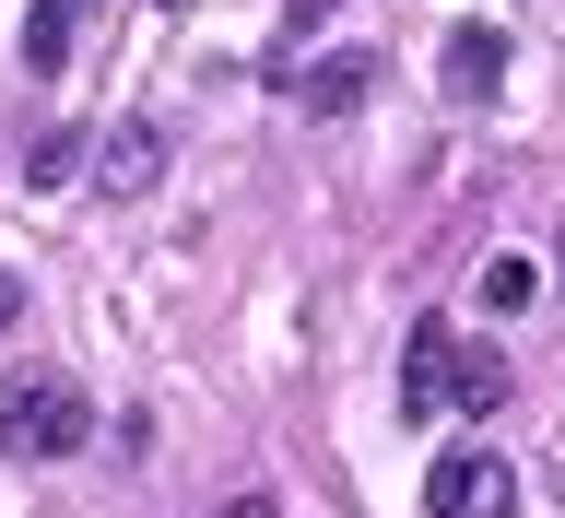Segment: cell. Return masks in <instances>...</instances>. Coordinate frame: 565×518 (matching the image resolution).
<instances>
[{
	"mask_svg": "<svg viewBox=\"0 0 565 518\" xmlns=\"http://www.w3.org/2000/svg\"><path fill=\"white\" fill-rule=\"evenodd\" d=\"M71 24H83V0H24V71H60Z\"/></svg>",
	"mask_w": 565,
	"mask_h": 518,
	"instance_id": "ba28073f",
	"label": "cell"
},
{
	"mask_svg": "<svg viewBox=\"0 0 565 518\" xmlns=\"http://www.w3.org/2000/svg\"><path fill=\"white\" fill-rule=\"evenodd\" d=\"M507 507H519V472L494 448H448L424 472V518H507Z\"/></svg>",
	"mask_w": 565,
	"mask_h": 518,
	"instance_id": "7a4b0ae2",
	"label": "cell"
},
{
	"mask_svg": "<svg viewBox=\"0 0 565 518\" xmlns=\"http://www.w3.org/2000/svg\"><path fill=\"white\" fill-rule=\"evenodd\" d=\"M224 518H271V495H236V507H224Z\"/></svg>",
	"mask_w": 565,
	"mask_h": 518,
	"instance_id": "7c38bea8",
	"label": "cell"
},
{
	"mask_svg": "<svg viewBox=\"0 0 565 518\" xmlns=\"http://www.w3.org/2000/svg\"><path fill=\"white\" fill-rule=\"evenodd\" d=\"M153 177H166V130H153V118H118V130L95 141V189L106 201H141Z\"/></svg>",
	"mask_w": 565,
	"mask_h": 518,
	"instance_id": "277c9868",
	"label": "cell"
},
{
	"mask_svg": "<svg viewBox=\"0 0 565 518\" xmlns=\"http://www.w3.org/2000/svg\"><path fill=\"white\" fill-rule=\"evenodd\" d=\"M365 95H377V60H365V47H330V60L295 71V106H307V118H353Z\"/></svg>",
	"mask_w": 565,
	"mask_h": 518,
	"instance_id": "5b68a950",
	"label": "cell"
},
{
	"mask_svg": "<svg viewBox=\"0 0 565 518\" xmlns=\"http://www.w3.org/2000/svg\"><path fill=\"white\" fill-rule=\"evenodd\" d=\"M448 353H459L448 318H413V342H401V424L448 413Z\"/></svg>",
	"mask_w": 565,
	"mask_h": 518,
	"instance_id": "3957f363",
	"label": "cell"
},
{
	"mask_svg": "<svg viewBox=\"0 0 565 518\" xmlns=\"http://www.w3.org/2000/svg\"><path fill=\"white\" fill-rule=\"evenodd\" d=\"M153 12H189V0H153Z\"/></svg>",
	"mask_w": 565,
	"mask_h": 518,
	"instance_id": "5bb4252c",
	"label": "cell"
},
{
	"mask_svg": "<svg viewBox=\"0 0 565 518\" xmlns=\"http://www.w3.org/2000/svg\"><path fill=\"white\" fill-rule=\"evenodd\" d=\"M12 318H24V283H12V272H0V330H12Z\"/></svg>",
	"mask_w": 565,
	"mask_h": 518,
	"instance_id": "8fae6325",
	"label": "cell"
},
{
	"mask_svg": "<svg viewBox=\"0 0 565 518\" xmlns=\"http://www.w3.org/2000/svg\"><path fill=\"white\" fill-rule=\"evenodd\" d=\"M436 83H448V106H483L494 83H507V35H494V24H459L448 47H436Z\"/></svg>",
	"mask_w": 565,
	"mask_h": 518,
	"instance_id": "8992f818",
	"label": "cell"
},
{
	"mask_svg": "<svg viewBox=\"0 0 565 518\" xmlns=\"http://www.w3.org/2000/svg\"><path fill=\"white\" fill-rule=\"evenodd\" d=\"M471 295H483L494 318H519L530 295H542V272H530V260H483V283H471Z\"/></svg>",
	"mask_w": 565,
	"mask_h": 518,
	"instance_id": "30bf717a",
	"label": "cell"
},
{
	"mask_svg": "<svg viewBox=\"0 0 565 518\" xmlns=\"http://www.w3.org/2000/svg\"><path fill=\"white\" fill-rule=\"evenodd\" d=\"M448 401L459 413H494V401H507V366H494V353H448Z\"/></svg>",
	"mask_w": 565,
	"mask_h": 518,
	"instance_id": "9c48e42d",
	"label": "cell"
},
{
	"mask_svg": "<svg viewBox=\"0 0 565 518\" xmlns=\"http://www.w3.org/2000/svg\"><path fill=\"white\" fill-rule=\"evenodd\" d=\"M0 448H24V459H71V448H95V401H83V378H0Z\"/></svg>",
	"mask_w": 565,
	"mask_h": 518,
	"instance_id": "6da1fadb",
	"label": "cell"
},
{
	"mask_svg": "<svg viewBox=\"0 0 565 518\" xmlns=\"http://www.w3.org/2000/svg\"><path fill=\"white\" fill-rule=\"evenodd\" d=\"M295 12H330V0H295Z\"/></svg>",
	"mask_w": 565,
	"mask_h": 518,
	"instance_id": "4fadbf2b",
	"label": "cell"
},
{
	"mask_svg": "<svg viewBox=\"0 0 565 518\" xmlns=\"http://www.w3.org/2000/svg\"><path fill=\"white\" fill-rule=\"evenodd\" d=\"M83 166H95V130H83V118H60V130H35V154H24V189H71Z\"/></svg>",
	"mask_w": 565,
	"mask_h": 518,
	"instance_id": "52a82bcc",
	"label": "cell"
}]
</instances>
